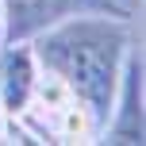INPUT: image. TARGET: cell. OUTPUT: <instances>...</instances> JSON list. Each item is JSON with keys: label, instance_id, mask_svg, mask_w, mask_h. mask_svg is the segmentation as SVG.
<instances>
[{"label": "cell", "instance_id": "cell-1", "mask_svg": "<svg viewBox=\"0 0 146 146\" xmlns=\"http://www.w3.org/2000/svg\"><path fill=\"white\" fill-rule=\"evenodd\" d=\"M135 46L131 12H73L31 35L38 69L62 81L69 100L92 119L96 135L111 111L123 62Z\"/></svg>", "mask_w": 146, "mask_h": 146}, {"label": "cell", "instance_id": "cell-2", "mask_svg": "<svg viewBox=\"0 0 146 146\" xmlns=\"http://www.w3.org/2000/svg\"><path fill=\"white\" fill-rule=\"evenodd\" d=\"M96 139L100 142L142 146V50H135V46H131V54L123 62V73H119L108 123H104V131Z\"/></svg>", "mask_w": 146, "mask_h": 146}, {"label": "cell", "instance_id": "cell-3", "mask_svg": "<svg viewBox=\"0 0 146 146\" xmlns=\"http://www.w3.org/2000/svg\"><path fill=\"white\" fill-rule=\"evenodd\" d=\"M38 85V58L31 38H4L0 42V108L8 119H19L35 104Z\"/></svg>", "mask_w": 146, "mask_h": 146}, {"label": "cell", "instance_id": "cell-4", "mask_svg": "<svg viewBox=\"0 0 146 146\" xmlns=\"http://www.w3.org/2000/svg\"><path fill=\"white\" fill-rule=\"evenodd\" d=\"M0 4H4V38H31L35 31L73 12H123L111 0H0Z\"/></svg>", "mask_w": 146, "mask_h": 146}, {"label": "cell", "instance_id": "cell-5", "mask_svg": "<svg viewBox=\"0 0 146 146\" xmlns=\"http://www.w3.org/2000/svg\"><path fill=\"white\" fill-rule=\"evenodd\" d=\"M111 4H119L123 12H135V4H139V0H111Z\"/></svg>", "mask_w": 146, "mask_h": 146}, {"label": "cell", "instance_id": "cell-6", "mask_svg": "<svg viewBox=\"0 0 146 146\" xmlns=\"http://www.w3.org/2000/svg\"><path fill=\"white\" fill-rule=\"evenodd\" d=\"M4 131H8V115H4V108H0V139H4Z\"/></svg>", "mask_w": 146, "mask_h": 146}, {"label": "cell", "instance_id": "cell-7", "mask_svg": "<svg viewBox=\"0 0 146 146\" xmlns=\"http://www.w3.org/2000/svg\"><path fill=\"white\" fill-rule=\"evenodd\" d=\"M0 42H4V4H0Z\"/></svg>", "mask_w": 146, "mask_h": 146}]
</instances>
